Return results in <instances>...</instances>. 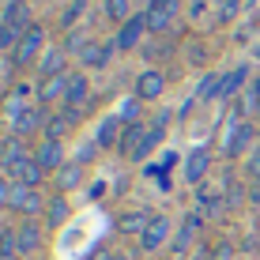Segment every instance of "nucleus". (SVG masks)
<instances>
[{"label":"nucleus","mask_w":260,"mask_h":260,"mask_svg":"<svg viewBox=\"0 0 260 260\" xmlns=\"http://www.w3.org/2000/svg\"><path fill=\"white\" fill-rule=\"evenodd\" d=\"M253 140H256V124L241 121L234 113V117L226 121V128H222V155L226 158H241L245 151H253Z\"/></svg>","instance_id":"nucleus-1"},{"label":"nucleus","mask_w":260,"mask_h":260,"mask_svg":"<svg viewBox=\"0 0 260 260\" xmlns=\"http://www.w3.org/2000/svg\"><path fill=\"white\" fill-rule=\"evenodd\" d=\"M185 0H147L143 15H147V34H166L170 26L181 19Z\"/></svg>","instance_id":"nucleus-2"},{"label":"nucleus","mask_w":260,"mask_h":260,"mask_svg":"<svg viewBox=\"0 0 260 260\" xmlns=\"http://www.w3.org/2000/svg\"><path fill=\"white\" fill-rule=\"evenodd\" d=\"M49 200L42 196V189H30V185H15L12 181V211L23 215V219H38V215H46Z\"/></svg>","instance_id":"nucleus-3"},{"label":"nucleus","mask_w":260,"mask_h":260,"mask_svg":"<svg viewBox=\"0 0 260 260\" xmlns=\"http://www.w3.org/2000/svg\"><path fill=\"white\" fill-rule=\"evenodd\" d=\"M46 53V26L42 23H34L30 30L23 34V42H19V49L12 53V64L15 68H26V64H38V57Z\"/></svg>","instance_id":"nucleus-4"},{"label":"nucleus","mask_w":260,"mask_h":260,"mask_svg":"<svg viewBox=\"0 0 260 260\" xmlns=\"http://www.w3.org/2000/svg\"><path fill=\"white\" fill-rule=\"evenodd\" d=\"M143 38H147V15L143 12H136L128 23L117 30V53H132V49H143Z\"/></svg>","instance_id":"nucleus-5"},{"label":"nucleus","mask_w":260,"mask_h":260,"mask_svg":"<svg viewBox=\"0 0 260 260\" xmlns=\"http://www.w3.org/2000/svg\"><path fill=\"white\" fill-rule=\"evenodd\" d=\"M53 117V113L46 110V106H42V102H34V106H26V110L19 113V117H15L12 121V132H15V136H34V132H46V121Z\"/></svg>","instance_id":"nucleus-6"},{"label":"nucleus","mask_w":260,"mask_h":260,"mask_svg":"<svg viewBox=\"0 0 260 260\" xmlns=\"http://www.w3.org/2000/svg\"><path fill=\"white\" fill-rule=\"evenodd\" d=\"M170 234H174V222H170L166 215H151L147 230H143V238H140V249L143 253H158V249L170 241Z\"/></svg>","instance_id":"nucleus-7"},{"label":"nucleus","mask_w":260,"mask_h":260,"mask_svg":"<svg viewBox=\"0 0 260 260\" xmlns=\"http://www.w3.org/2000/svg\"><path fill=\"white\" fill-rule=\"evenodd\" d=\"M136 98H143V102H155V98L166 94V72L162 68H143L136 76V91H132Z\"/></svg>","instance_id":"nucleus-8"},{"label":"nucleus","mask_w":260,"mask_h":260,"mask_svg":"<svg viewBox=\"0 0 260 260\" xmlns=\"http://www.w3.org/2000/svg\"><path fill=\"white\" fill-rule=\"evenodd\" d=\"M4 177H12L15 185H30V189H42V181H46V170L38 166V158H34V151L26 158H19L12 170H8Z\"/></svg>","instance_id":"nucleus-9"},{"label":"nucleus","mask_w":260,"mask_h":260,"mask_svg":"<svg viewBox=\"0 0 260 260\" xmlns=\"http://www.w3.org/2000/svg\"><path fill=\"white\" fill-rule=\"evenodd\" d=\"M204 230V211H189L185 215V222H181V230H177V238L170 241V253L174 256H185L192 249V238Z\"/></svg>","instance_id":"nucleus-10"},{"label":"nucleus","mask_w":260,"mask_h":260,"mask_svg":"<svg viewBox=\"0 0 260 260\" xmlns=\"http://www.w3.org/2000/svg\"><path fill=\"white\" fill-rule=\"evenodd\" d=\"M34 158H38V166L46 170V174H57V170L68 162V158H64V143H57V140H38Z\"/></svg>","instance_id":"nucleus-11"},{"label":"nucleus","mask_w":260,"mask_h":260,"mask_svg":"<svg viewBox=\"0 0 260 260\" xmlns=\"http://www.w3.org/2000/svg\"><path fill=\"white\" fill-rule=\"evenodd\" d=\"M113 53H117V42H98V38H91V42H87V49L79 53V64H83V68H106L113 60Z\"/></svg>","instance_id":"nucleus-12"},{"label":"nucleus","mask_w":260,"mask_h":260,"mask_svg":"<svg viewBox=\"0 0 260 260\" xmlns=\"http://www.w3.org/2000/svg\"><path fill=\"white\" fill-rule=\"evenodd\" d=\"M0 23L12 26V30H19V34H26V30L34 26V12H30V4H26V0H8Z\"/></svg>","instance_id":"nucleus-13"},{"label":"nucleus","mask_w":260,"mask_h":260,"mask_svg":"<svg viewBox=\"0 0 260 260\" xmlns=\"http://www.w3.org/2000/svg\"><path fill=\"white\" fill-rule=\"evenodd\" d=\"M68 72V53L64 46H53L38 57V79H53V76H64Z\"/></svg>","instance_id":"nucleus-14"},{"label":"nucleus","mask_w":260,"mask_h":260,"mask_svg":"<svg viewBox=\"0 0 260 260\" xmlns=\"http://www.w3.org/2000/svg\"><path fill=\"white\" fill-rule=\"evenodd\" d=\"M208 170H211V147H196L192 155L185 158V181L189 185H204Z\"/></svg>","instance_id":"nucleus-15"},{"label":"nucleus","mask_w":260,"mask_h":260,"mask_svg":"<svg viewBox=\"0 0 260 260\" xmlns=\"http://www.w3.org/2000/svg\"><path fill=\"white\" fill-rule=\"evenodd\" d=\"M249 79H253V72H249V64H238L230 76H222L219 79V98L222 102H230V98H238L241 91L249 87Z\"/></svg>","instance_id":"nucleus-16"},{"label":"nucleus","mask_w":260,"mask_h":260,"mask_svg":"<svg viewBox=\"0 0 260 260\" xmlns=\"http://www.w3.org/2000/svg\"><path fill=\"white\" fill-rule=\"evenodd\" d=\"M121 132H124V121L117 117V113H106V117L98 121V128H94V143L98 147H117Z\"/></svg>","instance_id":"nucleus-17"},{"label":"nucleus","mask_w":260,"mask_h":260,"mask_svg":"<svg viewBox=\"0 0 260 260\" xmlns=\"http://www.w3.org/2000/svg\"><path fill=\"white\" fill-rule=\"evenodd\" d=\"M87 102H91V79H87V72H72L64 106H72V110H83Z\"/></svg>","instance_id":"nucleus-18"},{"label":"nucleus","mask_w":260,"mask_h":260,"mask_svg":"<svg viewBox=\"0 0 260 260\" xmlns=\"http://www.w3.org/2000/svg\"><path fill=\"white\" fill-rule=\"evenodd\" d=\"M68 79H72V72H64V76H53V79H42V83H38V102H42V106H49V102H64V94H68Z\"/></svg>","instance_id":"nucleus-19"},{"label":"nucleus","mask_w":260,"mask_h":260,"mask_svg":"<svg viewBox=\"0 0 260 260\" xmlns=\"http://www.w3.org/2000/svg\"><path fill=\"white\" fill-rule=\"evenodd\" d=\"M15 230H19V253L23 256H30V253H38V249H42V226H38V219H23Z\"/></svg>","instance_id":"nucleus-20"},{"label":"nucleus","mask_w":260,"mask_h":260,"mask_svg":"<svg viewBox=\"0 0 260 260\" xmlns=\"http://www.w3.org/2000/svg\"><path fill=\"white\" fill-rule=\"evenodd\" d=\"M76 117H72V113L68 110H60V113H53V117L46 121V132H42V140H57V143H64V136H68V132L72 128H76Z\"/></svg>","instance_id":"nucleus-21"},{"label":"nucleus","mask_w":260,"mask_h":260,"mask_svg":"<svg viewBox=\"0 0 260 260\" xmlns=\"http://www.w3.org/2000/svg\"><path fill=\"white\" fill-rule=\"evenodd\" d=\"M83 170L87 166H79V162H68L57 170V174H53V181H57V192H72V189H79V185H83Z\"/></svg>","instance_id":"nucleus-22"},{"label":"nucleus","mask_w":260,"mask_h":260,"mask_svg":"<svg viewBox=\"0 0 260 260\" xmlns=\"http://www.w3.org/2000/svg\"><path fill=\"white\" fill-rule=\"evenodd\" d=\"M147 222H151V215H147V211H124L121 219H117V230H121L124 238H143Z\"/></svg>","instance_id":"nucleus-23"},{"label":"nucleus","mask_w":260,"mask_h":260,"mask_svg":"<svg viewBox=\"0 0 260 260\" xmlns=\"http://www.w3.org/2000/svg\"><path fill=\"white\" fill-rule=\"evenodd\" d=\"M143 136H147V128H143V124H124L121 143H117V155H121V158H132V155H136V147L143 143Z\"/></svg>","instance_id":"nucleus-24"},{"label":"nucleus","mask_w":260,"mask_h":260,"mask_svg":"<svg viewBox=\"0 0 260 260\" xmlns=\"http://www.w3.org/2000/svg\"><path fill=\"white\" fill-rule=\"evenodd\" d=\"M222 208H226V200H222L211 185H200V189H196V211H204V215H222Z\"/></svg>","instance_id":"nucleus-25"},{"label":"nucleus","mask_w":260,"mask_h":260,"mask_svg":"<svg viewBox=\"0 0 260 260\" xmlns=\"http://www.w3.org/2000/svg\"><path fill=\"white\" fill-rule=\"evenodd\" d=\"M162 136H166V128H162V124H147V136H143V143L136 147V155H132V162H143V158H147L151 151H155L158 143H162Z\"/></svg>","instance_id":"nucleus-26"},{"label":"nucleus","mask_w":260,"mask_h":260,"mask_svg":"<svg viewBox=\"0 0 260 260\" xmlns=\"http://www.w3.org/2000/svg\"><path fill=\"white\" fill-rule=\"evenodd\" d=\"M102 12H106V19H110V23L124 26L132 19V0H102Z\"/></svg>","instance_id":"nucleus-27"},{"label":"nucleus","mask_w":260,"mask_h":260,"mask_svg":"<svg viewBox=\"0 0 260 260\" xmlns=\"http://www.w3.org/2000/svg\"><path fill=\"white\" fill-rule=\"evenodd\" d=\"M64 219H68V200H64V192H57V196H49V208H46V226H60Z\"/></svg>","instance_id":"nucleus-28"},{"label":"nucleus","mask_w":260,"mask_h":260,"mask_svg":"<svg viewBox=\"0 0 260 260\" xmlns=\"http://www.w3.org/2000/svg\"><path fill=\"white\" fill-rule=\"evenodd\" d=\"M219 79L222 76H215V72H208V76H200V83H196V102H211V98H219Z\"/></svg>","instance_id":"nucleus-29"},{"label":"nucleus","mask_w":260,"mask_h":260,"mask_svg":"<svg viewBox=\"0 0 260 260\" xmlns=\"http://www.w3.org/2000/svg\"><path fill=\"white\" fill-rule=\"evenodd\" d=\"M117 117H121L124 124H140V117H143V98H136V94H128V98H124V102H121Z\"/></svg>","instance_id":"nucleus-30"},{"label":"nucleus","mask_w":260,"mask_h":260,"mask_svg":"<svg viewBox=\"0 0 260 260\" xmlns=\"http://www.w3.org/2000/svg\"><path fill=\"white\" fill-rule=\"evenodd\" d=\"M15 253H19V230L4 226L0 230V260H15Z\"/></svg>","instance_id":"nucleus-31"},{"label":"nucleus","mask_w":260,"mask_h":260,"mask_svg":"<svg viewBox=\"0 0 260 260\" xmlns=\"http://www.w3.org/2000/svg\"><path fill=\"white\" fill-rule=\"evenodd\" d=\"M83 12H87V0H72L64 12H60V26H64V30H72V26L83 19Z\"/></svg>","instance_id":"nucleus-32"},{"label":"nucleus","mask_w":260,"mask_h":260,"mask_svg":"<svg viewBox=\"0 0 260 260\" xmlns=\"http://www.w3.org/2000/svg\"><path fill=\"white\" fill-rule=\"evenodd\" d=\"M19 42H23V34H19V30H12V26L0 23V53H8V57H12V53L19 49Z\"/></svg>","instance_id":"nucleus-33"},{"label":"nucleus","mask_w":260,"mask_h":260,"mask_svg":"<svg viewBox=\"0 0 260 260\" xmlns=\"http://www.w3.org/2000/svg\"><path fill=\"white\" fill-rule=\"evenodd\" d=\"M222 200H226V208H238L241 200H249V189H245V185H238V181H230L226 189H222Z\"/></svg>","instance_id":"nucleus-34"},{"label":"nucleus","mask_w":260,"mask_h":260,"mask_svg":"<svg viewBox=\"0 0 260 260\" xmlns=\"http://www.w3.org/2000/svg\"><path fill=\"white\" fill-rule=\"evenodd\" d=\"M140 53H143L147 60H162V57H170L174 49H170V42H147V46H143Z\"/></svg>","instance_id":"nucleus-35"},{"label":"nucleus","mask_w":260,"mask_h":260,"mask_svg":"<svg viewBox=\"0 0 260 260\" xmlns=\"http://www.w3.org/2000/svg\"><path fill=\"white\" fill-rule=\"evenodd\" d=\"M94 155H98V143H94V140H87V143H79V151H76V158H72V162L91 166V162H94Z\"/></svg>","instance_id":"nucleus-36"},{"label":"nucleus","mask_w":260,"mask_h":260,"mask_svg":"<svg viewBox=\"0 0 260 260\" xmlns=\"http://www.w3.org/2000/svg\"><path fill=\"white\" fill-rule=\"evenodd\" d=\"M245 174H249V181H260V143L253 151H249V158H245Z\"/></svg>","instance_id":"nucleus-37"},{"label":"nucleus","mask_w":260,"mask_h":260,"mask_svg":"<svg viewBox=\"0 0 260 260\" xmlns=\"http://www.w3.org/2000/svg\"><path fill=\"white\" fill-rule=\"evenodd\" d=\"M4 208H12V177L0 174V211Z\"/></svg>","instance_id":"nucleus-38"},{"label":"nucleus","mask_w":260,"mask_h":260,"mask_svg":"<svg viewBox=\"0 0 260 260\" xmlns=\"http://www.w3.org/2000/svg\"><path fill=\"white\" fill-rule=\"evenodd\" d=\"M215 260H234V245H230V241L215 245Z\"/></svg>","instance_id":"nucleus-39"},{"label":"nucleus","mask_w":260,"mask_h":260,"mask_svg":"<svg viewBox=\"0 0 260 260\" xmlns=\"http://www.w3.org/2000/svg\"><path fill=\"white\" fill-rule=\"evenodd\" d=\"M234 15H238V0H230V4H222V12H219V19H222V23H230V19H234Z\"/></svg>","instance_id":"nucleus-40"},{"label":"nucleus","mask_w":260,"mask_h":260,"mask_svg":"<svg viewBox=\"0 0 260 260\" xmlns=\"http://www.w3.org/2000/svg\"><path fill=\"white\" fill-rule=\"evenodd\" d=\"M189 60H192V64H204V60H208L204 46H189Z\"/></svg>","instance_id":"nucleus-41"},{"label":"nucleus","mask_w":260,"mask_h":260,"mask_svg":"<svg viewBox=\"0 0 260 260\" xmlns=\"http://www.w3.org/2000/svg\"><path fill=\"white\" fill-rule=\"evenodd\" d=\"M87 260H117V253H110L106 245H98V249H94V253L87 256Z\"/></svg>","instance_id":"nucleus-42"},{"label":"nucleus","mask_w":260,"mask_h":260,"mask_svg":"<svg viewBox=\"0 0 260 260\" xmlns=\"http://www.w3.org/2000/svg\"><path fill=\"white\" fill-rule=\"evenodd\" d=\"M249 204L260 208V181H249Z\"/></svg>","instance_id":"nucleus-43"},{"label":"nucleus","mask_w":260,"mask_h":260,"mask_svg":"<svg viewBox=\"0 0 260 260\" xmlns=\"http://www.w3.org/2000/svg\"><path fill=\"white\" fill-rule=\"evenodd\" d=\"M102 192H106V181H94V185H91V200H98Z\"/></svg>","instance_id":"nucleus-44"},{"label":"nucleus","mask_w":260,"mask_h":260,"mask_svg":"<svg viewBox=\"0 0 260 260\" xmlns=\"http://www.w3.org/2000/svg\"><path fill=\"white\" fill-rule=\"evenodd\" d=\"M4 151H8V136H0V162H4Z\"/></svg>","instance_id":"nucleus-45"},{"label":"nucleus","mask_w":260,"mask_h":260,"mask_svg":"<svg viewBox=\"0 0 260 260\" xmlns=\"http://www.w3.org/2000/svg\"><path fill=\"white\" fill-rule=\"evenodd\" d=\"M226 4H230V0H226Z\"/></svg>","instance_id":"nucleus-46"}]
</instances>
